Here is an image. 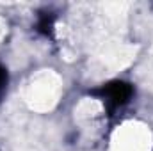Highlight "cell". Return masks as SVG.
<instances>
[{
	"label": "cell",
	"mask_w": 153,
	"mask_h": 151,
	"mask_svg": "<svg viewBox=\"0 0 153 151\" xmlns=\"http://www.w3.org/2000/svg\"><path fill=\"white\" fill-rule=\"evenodd\" d=\"M152 150V132L146 124L130 121L121 126L112 135L111 151H150Z\"/></svg>",
	"instance_id": "2"
},
{
	"label": "cell",
	"mask_w": 153,
	"mask_h": 151,
	"mask_svg": "<svg viewBox=\"0 0 153 151\" xmlns=\"http://www.w3.org/2000/svg\"><path fill=\"white\" fill-rule=\"evenodd\" d=\"M61 94V80L52 71H43L32 76L25 87V100L36 110H50Z\"/></svg>",
	"instance_id": "1"
}]
</instances>
